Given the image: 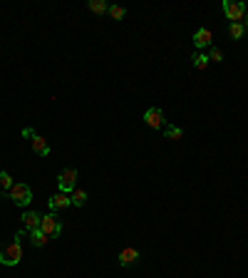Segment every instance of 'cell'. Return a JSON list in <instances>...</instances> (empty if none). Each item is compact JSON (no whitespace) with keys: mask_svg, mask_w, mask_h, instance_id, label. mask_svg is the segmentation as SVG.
<instances>
[{"mask_svg":"<svg viewBox=\"0 0 248 278\" xmlns=\"http://www.w3.org/2000/svg\"><path fill=\"white\" fill-rule=\"evenodd\" d=\"M20 259H23V244H8V246H0V263L3 266H17Z\"/></svg>","mask_w":248,"mask_h":278,"instance_id":"cell-1","label":"cell"},{"mask_svg":"<svg viewBox=\"0 0 248 278\" xmlns=\"http://www.w3.org/2000/svg\"><path fill=\"white\" fill-rule=\"evenodd\" d=\"M8 199L15 204V206H28L32 201V189L28 184H13V189L8 191Z\"/></svg>","mask_w":248,"mask_h":278,"instance_id":"cell-2","label":"cell"},{"mask_svg":"<svg viewBox=\"0 0 248 278\" xmlns=\"http://www.w3.org/2000/svg\"><path fill=\"white\" fill-rule=\"evenodd\" d=\"M57 186H60L62 194H72V189H77V169L67 166L65 172H60V177H57Z\"/></svg>","mask_w":248,"mask_h":278,"instance_id":"cell-3","label":"cell"},{"mask_svg":"<svg viewBox=\"0 0 248 278\" xmlns=\"http://www.w3.org/2000/svg\"><path fill=\"white\" fill-rule=\"evenodd\" d=\"M246 5L238 3V0H223V15L231 20V23H241L243 15H246Z\"/></svg>","mask_w":248,"mask_h":278,"instance_id":"cell-4","label":"cell"},{"mask_svg":"<svg viewBox=\"0 0 248 278\" xmlns=\"http://www.w3.org/2000/svg\"><path fill=\"white\" fill-rule=\"evenodd\" d=\"M40 229H43L50 239H55V236H60V233H62V224H60V219L55 216L52 211L43 216V221H40Z\"/></svg>","mask_w":248,"mask_h":278,"instance_id":"cell-5","label":"cell"},{"mask_svg":"<svg viewBox=\"0 0 248 278\" xmlns=\"http://www.w3.org/2000/svg\"><path fill=\"white\" fill-rule=\"evenodd\" d=\"M144 122H147V127H152V130H161V127H167L164 110H159V107H149V110L144 112Z\"/></svg>","mask_w":248,"mask_h":278,"instance_id":"cell-6","label":"cell"},{"mask_svg":"<svg viewBox=\"0 0 248 278\" xmlns=\"http://www.w3.org/2000/svg\"><path fill=\"white\" fill-rule=\"evenodd\" d=\"M194 45H196L199 50H203V48H214V33H211L209 28L196 30V33H194Z\"/></svg>","mask_w":248,"mask_h":278,"instance_id":"cell-7","label":"cell"},{"mask_svg":"<svg viewBox=\"0 0 248 278\" xmlns=\"http://www.w3.org/2000/svg\"><path fill=\"white\" fill-rule=\"evenodd\" d=\"M137 261H139V251H137L134 246H127V248L119 251V266L129 268V266H134Z\"/></svg>","mask_w":248,"mask_h":278,"instance_id":"cell-8","label":"cell"},{"mask_svg":"<svg viewBox=\"0 0 248 278\" xmlns=\"http://www.w3.org/2000/svg\"><path fill=\"white\" fill-rule=\"evenodd\" d=\"M50 211L55 213V211H62V209H67V206H72V201H70V194H62V191H57L55 196H50Z\"/></svg>","mask_w":248,"mask_h":278,"instance_id":"cell-9","label":"cell"},{"mask_svg":"<svg viewBox=\"0 0 248 278\" xmlns=\"http://www.w3.org/2000/svg\"><path fill=\"white\" fill-rule=\"evenodd\" d=\"M20 219H23V224H25V231L30 233V231L40 229V221H43V213H37V211H30V209H28V211H25Z\"/></svg>","mask_w":248,"mask_h":278,"instance_id":"cell-10","label":"cell"},{"mask_svg":"<svg viewBox=\"0 0 248 278\" xmlns=\"http://www.w3.org/2000/svg\"><path fill=\"white\" fill-rule=\"evenodd\" d=\"M30 142H32V152H35V154H40V157H47V154H50V144H47L45 137L35 134Z\"/></svg>","mask_w":248,"mask_h":278,"instance_id":"cell-11","label":"cell"},{"mask_svg":"<svg viewBox=\"0 0 248 278\" xmlns=\"http://www.w3.org/2000/svg\"><path fill=\"white\" fill-rule=\"evenodd\" d=\"M30 241H32V246H35V248H40V246H45L47 233H45L43 229H35V231H30Z\"/></svg>","mask_w":248,"mask_h":278,"instance_id":"cell-12","label":"cell"},{"mask_svg":"<svg viewBox=\"0 0 248 278\" xmlns=\"http://www.w3.org/2000/svg\"><path fill=\"white\" fill-rule=\"evenodd\" d=\"M70 201H72V206H85V204H87V194H85L82 189H72Z\"/></svg>","mask_w":248,"mask_h":278,"instance_id":"cell-13","label":"cell"},{"mask_svg":"<svg viewBox=\"0 0 248 278\" xmlns=\"http://www.w3.org/2000/svg\"><path fill=\"white\" fill-rule=\"evenodd\" d=\"M87 8H90L92 13H97V15H105V13L109 10V5L105 3V0H90V3H87Z\"/></svg>","mask_w":248,"mask_h":278,"instance_id":"cell-14","label":"cell"},{"mask_svg":"<svg viewBox=\"0 0 248 278\" xmlns=\"http://www.w3.org/2000/svg\"><path fill=\"white\" fill-rule=\"evenodd\" d=\"M243 33H246V25H243V23H231V25H229V35H231L233 40H241Z\"/></svg>","mask_w":248,"mask_h":278,"instance_id":"cell-15","label":"cell"},{"mask_svg":"<svg viewBox=\"0 0 248 278\" xmlns=\"http://www.w3.org/2000/svg\"><path fill=\"white\" fill-rule=\"evenodd\" d=\"M194 67L196 70H206V67H209V55H206V52L194 55Z\"/></svg>","mask_w":248,"mask_h":278,"instance_id":"cell-16","label":"cell"},{"mask_svg":"<svg viewBox=\"0 0 248 278\" xmlns=\"http://www.w3.org/2000/svg\"><path fill=\"white\" fill-rule=\"evenodd\" d=\"M164 134H167V139H181V137H184V132L179 130V127H174V124L164 127Z\"/></svg>","mask_w":248,"mask_h":278,"instance_id":"cell-17","label":"cell"},{"mask_svg":"<svg viewBox=\"0 0 248 278\" xmlns=\"http://www.w3.org/2000/svg\"><path fill=\"white\" fill-rule=\"evenodd\" d=\"M107 13H109V17H112V20H122L124 15H127V10H124L122 5H109V10H107Z\"/></svg>","mask_w":248,"mask_h":278,"instance_id":"cell-18","label":"cell"},{"mask_svg":"<svg viewBox=\"0 0 248 278\" xmlns=\"http://www.w3.org/2000/svg\"><path fill=\"white\" fill-rule=\"evenodd\" d=\"M0 189H13V177L8 174V172H0Z\"/></svg>","mask_w":248,"mask_h":278,"instance_id":"cell-19","label":"cell"},{"mask_svg":"<svg viewBox=\"0 0 248 278\" xmlns=\"http://www.w3.org/2000/svg\"><path fill=\"white\" fill-rule=\"evenodd\" d=\"M209 62H223V52L218 50V48H209Z\"/></svg>","mask_w":248,"mask_h":278,"instance_id":"cell-20","label":"cell"},{"mask_svg":"<svg viewBox=\"0 0 248 278\" xmlns=\"http://www.w3.org/2000/svg\"><path fill=\"white\" fill-rule=\"evenodd\" d=\"M23 137H25V139H32V137H35V130H32V127H25V130H23Z\"/></svg>","mask_w":248,"mask_h":278,"instance_id":"cell-21","label":"cell"},{"mask_svg":"<svg viewBox=\"0 0 248 278\" xmlns=\"http://www.w3.org/2000/svg\"><path fill=\"white\" fill-rule=\"evenodd\" d=\"M13 241H17V244H23V241H25V231H17Z\"/></svg>","mask_w":248,"mask_h":278,"instance_id":"cell-22","label":"cell"},{"mask_svg":"<svg viewBox=\"0 0 248 278\" xmlns=\"http://www.w3.org/2000/svg\"><path fill=\"white\" fill-rule=\"evenodd\" d=\"M246 30H248V10H246Z\"/></svg>","mask_w":248,"mask_h":278,"instance_id":"cell-23","label":"cell"}]
</instances>
